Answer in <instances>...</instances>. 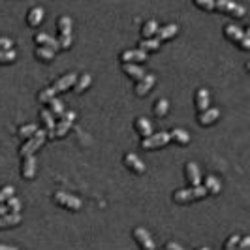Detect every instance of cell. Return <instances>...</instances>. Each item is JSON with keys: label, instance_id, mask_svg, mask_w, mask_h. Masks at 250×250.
I'll list each match as a JSON object with an SVG mask.
<instances>
[{"label": "cell", "instance_id": "cell-35", "mask_svg": "<svg viewBox=\"0 0 250 250\" xmlns=\"http://www.w3.org/2000/svg\"><path fill=\"white\" fill-rule=\"evenodd\" d=\"M15 57H17V53H15V51H13V49L0 51V64L13 62V61H15Z\"/></svg>", "mask_w": 250, "mask_h": 250}, {"label": "cell", "instance_id": "cell-30", "mask_svg": "<svg viewBox=\"0 0 250 250\" xmlns=\"http://www.w3.org/2000/svg\"><path fill=\"white\" fill-rule=\"evenodd\" d=\"M36 57L40 61H45V62H49L55 59V51L47 49V47H38L36 49Z\"/></svg>", "mask_w": 250, "mask_h": 250}, {"label": "cell", "instance_id": "cell-33", "mask_svg": "<svg viewBox=\"0 0 250 250\" xmlns=\"http://www.w3.org/2000/svg\"><path fill=\"white\" fill-rule=\"evenodd\" d=\"M90 81H92V77L88 74L81 75V79L75 83V92H83L85 88H88V85H90Z\"/></svg>", "mask_w": 250, "mask_h": 250}, {"label": "cell", "instance_id": "cell-32", "mask_svg": "<svg viewBox=\"0 0 250 250\" xmlns=\"http://www.w3.org/2000/svg\"><path fill=\"white\" fill-rule=\"evenodd\" d=\"M38 132V126L36 125H23L19 126V136H23V138H32L34 134Z\"/></svg>", "mask_w": 250, "mask_h": 250}, {"label": "cell", "instance_id": "cell-45", "mask_svg": "<svg viewBox=\"0 0 250 250\" xmlns=\"http://www.w3.org/2000/svg\"><path fill=\"white\" fill-rule=\"evenodd\" d=\"M8 213V209H6V205H0V216H4V214Z\"/></svg>", "mask_w": 250, "mask_h": 250}, {"label": "cell", "instance_id": "cell-3", "mask_svg": "<svg viewBox=\"0 0 250 250\" xmlns=\"http://www.w3.org/2000/svg\"><path fill=\"white\" fill-rule=\"evenodd\" d=\"M59 28H61V38H59V45L62 49H70L72 45V19L62 15L59 21Z\"/></svg>", "mask_w": 250, "mask_h": 250}, {"label": "cell", "instance_id": "cell-34", "mask_svg": "<svg viewBox=\"0 0 250 250\" xmlns=\"http://www.w3.org/2000/svg\"><path fill=\"white\" fill-rule=\"evenodd\" d=\"M6 209L12 214H19V211H21V201L17 200V198H10V200L6 201Z\"/></svg>", "mask_w": 250, "mask_h": 250}, {"label": "cell", "instance_id": "cell-4", "mask_svg": "<svg viewBox=\"0 0 250 250\" xmlns=\"http://www.w3.org/2000/svg\"><path fill=\"white\" fill-rule=\"evenodd\" d=\"M167 141H169V134L167 132H158V134H150L149 138L143 139L141 141V147L145 150H152V149H158V147H164Z\"/></svg>", "mask_w": 250, "mask_h": 250}, {"label": "cell", "instance_id": "cell-47", "mask_svg": "<svg viewBox=\"0 0 250 250\" xmlns=\"http://www.w3.org/2000/svg\"><path fill=\"white\" fill-rule=\"evenodd\" d=\"M154 250H156V249H154Z\"/></svg>", "mask_w": 250, "mask_h": 250}, {"label": "cell", "instance_id": "cell-7", "mask_svg": "<svg viewBox=\"0 0 250 250\" xmlns=\"http://www.w3.org/2000/svg\"><path fill=\"white\" fill-rule=\"evenodd\" d=\"M214 8H218L220 12L231 13V15H235V17H243V15L247 13L245 6L235 4V2H231V0H218V2H214Z\"/></svg>", "mask_w": 250, "mask_h": 250}, {"label": "cell", "instance_id": "cell-10", "mask_svg": "<svg viewBox=\"0 0 250 250\" xmlns=\"http://www.w3.org/2000/svg\"><path fill=\"white\" fill-rule=\"evenodd\" d=\"M121 59L125 61V64L141 62V61H147V53L141 49H126L121 53Z\"/></svg>", "mask_w": 250, "mask_h": 250}, {"label": "cell", "instance_id": "cell-28", "mask_svg": "<svg viewBox=\"0 0 250 250\" xmlns=\"http://www.w3.org/2000/svg\"><path fill=\"white\" fill-rule=\"evenodd\" d=\"M158 47H160V42L156 38H149V40H141L139 42V49L145 51V53L147 51H156Z\"/></svg>", "mask_w": 250, "mask_h": 250}, {"label": "cell", "instance_id": "cell-8", "mask_svg": "<svg viewBox=\"0 0 250 250\" xmlns=\"http://www.w3.org/2000/svg\"><path fill=\"white\" fill-rule=\"evenodd\" d=\"M134 237L139 243V247L143 250H154V241L150 239L149 231L145 228H136L134 229Z\"/></svg>", "mask_w": 250, "mask_h": 250}, {"label": "cell", "instance_id": "cell-39", "mask_svg": "<svg viewBox=\"0 0 250 250\" xmlns=\"http://www.w3.org/2000/svg\"><path fill=\"white\" fill-rule=\"evenodd\" d=\"M241 47L245 51L250 49V28H247L245 32H243V38H241Z\"/></svg>", "mask_w": 250, "mask_h": 250}, {"label": "cell", "instance_id": "cell-46", "mask_svg": "<svg viewBox=\"0 0 250 250\" xmlns=\"http://www.w3.org/2000/svg\"><path fill=\"white\" fill-rule=\"evenodd\" d=\"M198 250H209V247H201V249H198Z\"/></svg>", "mask_w": 250, "mask_h": 250}, {"label": "cell", "instance_id": "cell-43", "mask_svg": "<svg viewBox=\"0 0 250 250\" xmlns=\"http://www.w3.org/2000/svg\"><path fill=\"white\" fill-rule=\"evenodd\" d=\"M166 250H185V249H183L181 245H177L175 241H169V243H167V247H166Z\"/></svg>", "mask_w": 250, "mask_h": 250}, {"label": "cell", "instance_id": "cell-5", "mask_svg": "<svg viewBox=\"0 0 250 250\" xmlns=\"http://www.w3.org/2000/svg\"><path fill=\"white\" fill-rule=\"evenodd\" d=\"M53 200L57 201L59 205H62V207H66V209H70V211H79V209H81V205H83L79 198L70 196V194H66V192H55Z\"/></svg>", "mask_w": 250, "mask_h": 250}, {"label": "cell", "instance_id": "cell-9", "mask_svg": "<svg viewBox=\"0 0 250 250\" xmlns=\"http://www.w3.org/2000/svg\"><path fill=\"white\" fill-rule=\"evenodd\" d=\"M34 42H36V43H40L42 47H47V49L55 51V53L61 49L59 40H55V38L49 36V34H43V32H38V34H34Z\"/></svg>", "mask_w": 250, "mask_h": 250}, {"label": "cell", "instance_id": "cell-6", "mask_svg": "<svg viewBox=\"0 0 250 250\" xmlns=\"http://www.w3.org/2000/svg\"><path fill=\"white\" fill-rule=\"evenodd\" d=\"M74 119H75V113L74 111L64 113L62 117H61V121L55 125V130H53V138H62L64 134L70 130V126L74 125Z\"/></svg>", "mask_w": 250, "mask_h": 250}, {"label": "cell", "instance_id": "cell-24", "mask_svg": "<svg viewBox=\"0 0 250 250\" xmlns=\"http://www.w3.org/2000/svg\"><path fill=\"white\" fill-rule=\"evenodd\" d=\"M203 188H205L209 194H220L222 185H220V181H218L214 175H207V177H205V187H203Z\"/></svg>", "mask_w": 250, "mask_h": 250}, {"label": "cell", "instance_id": "cell-14", "mask_svg": "<svg viewBox=\"0 0 250 250\" xmlns=\"http://www.w3.org/2000/svg\"><path fill=\"white\" fill-rule=\"evenodd\" d=\"M125 164L132 169V171H136V173H143L145 171V164L139 160L138 156L134 154V152H126L125 154Z\"/></svg>", "mask_w": 250, "mask_h": 250}, {"label": "cell", "instance_id": "cell-26", "mask_svg": "<svg viewBox=\"0 0 250 250\" xmlns=\"http://www.w3.org/2000/svg\"><path fill=\"white\" fill-rule=\"evenodd\" d=\"M21 222V214H12L6 213L4 216H0V228H8V226H15Z\"/></svg>", "mask_w": 250, "mask_h": 250}, {"label": "cell", "instance_id": "cell-2", "mask_svg": "<svg viewBox=\"0 0 250 250\" xmlns=\"http://www.w3.org/2000/svg\"><path fill=\"white\" fill-rule=\"evenodd\" d=\"M45 139H47L45 130H40V132H36L32 138L26 139L25 145L21 147V150H19V152H21V156H23V158H26V156H32V154H34V152H36V150L43 145V141H45Z\"/></svg>", "mask_w": 250, "mask_h": 250}, {"label": "cell", "instance_id": "cell-11", "mask_svg": "<svg viewBox=\"0 0 250 250\" xmlns=\"http://www.w3.org/2000/svg\"><path fill=\"white\" fill-rule=\"evenodd\" d=\"M75 79H77L75 74H66V75H62L61 79H57V81L51 85V88H53L55 92H64V90H68L72 85H75Z\"/></svg>", "mask_w": 250, "mask_h": 250}, {"label": "cell", "instance_id": "cell-18", "mask_svg": "<svg viewBox=\"0 0 250 250\" xmlns=\"http://www.w3.org/2000/svg\"><path fill=\"white\" fill-rule=\"evenodd\" d=\"M136 130H138L139 134L143 136V139H145L152 134V125H150L149 119H145V117H138V119H136Z\"/></svg>", "mask_w": 250, "mask_h": 250}, {"label": "cell", "instance_id": "cell-20", "mask_svg": "<svg viewBox=\"0 0 250 250\" xmlns=\"http://www.w3.org/2000/svg\"><path fill=\"white\" fill-rule=\"evenodd\" d=\"M177 32H179V26L171 23V25H166V26H162V28H158L154 36H156V40L160 42V40H167V38H173L177 34Z\"/></svg>", "mask_w": 250, "mask_h": 250}, {"label": "cell", "instance_id": "cell-13", "mask_svg": "<svg viewBox=\"0 0 250 250\" xmlns=\"http://www.w3.org/2000/svg\"><path fill=\"white\" fill-rule=\"evenodd\" d=\"M21 175L25 179H32L36 175V156H26L23 158V167H21Z\"/></svg>", "mask_w": 250, "mask_h": 250}, {"label": "cell", "instance_id": "cell-27", "mask_svg": "<svg viewBox=\"0 0 250 250\" xmlns=\"http://www.w3.org/2000/svg\"><path fill=\"white\" fill-rule=\"evenodd\" d=\"M156 30H158V23H156L154 19L147 21V23L143 25V28H141V32H143V40H149L150 36H154V34H156Z\"/></svg>", "mask_w": 250, "mask_h": 250}, {"label": "cell", "instance_id": "cell-16", "mask_svg": "<svg viewBox=\"0 0 250 250\" xmlns=\"http://www.w3.org/2000/svg\"><path fill=\"white\" fill-rule=\"evenodd\" d=\"M154 83H156V77H154L152 74H147L138 83V87H136V94H138V96H145L150 88H152V85H154Z\"/></svg>", "mask_w": 250, "mask_h": 250}, {"label": "cell", "instance_id": "cell-38", "mask_svg": "<svg viewBox=\"0 0 250 250\" xmlns=\"http://www.w3.org/2000/svg\"><path fill=\"white\" fill-rule=\"evenodd\" d=\"M239 235L235 233V235H229L228 237V241H226V247L224 250H237V245H239Z\"/></svg>", "mask_w": 250, "mask_h": 250}, {"label": "cell", "instance_id": "cell-36", "mask_svg": "<svg viewBox=\"0 0 250 250\" xmlns=\"http://www.w3.org/2000/svg\"><path fill=\"white\" fill-rule=\"evenodd\" d=\"M55 94H57V92H55L51 87L43 88V90L40 92V102H42V104H47V102H51L53 98H55Z\"/></svg>", "mask_w": 250, "mask_h": 250}, {"label": "cell", "instance_id": "cell-37", "mask_svg": "<svg viewBox=\"0 0 250 250\" xmlns=\"http://www.w3.org/2000/svg\"><path fill=\"white\" fill-rule=\"evenodd\" d=\"M10 198H13V187H12V185L0 188V203H6Z\"/></svg>", "mask_w": 250, "mask_h": 250}, {"label": "cell", "instance_id": "cell-19", "mask_svg": "<svg viewBox=\"0 0 250 250\" xmlns=\"http://www.w3.org/2000/svg\"><path fill=\"white\" fill-rule=\"evenodd\" d=\"M123 72L128 74L130 77H134V79H139V81L147 75L145 74V70H143L141 66H138V64H123Z\"/></svg>", "mask_w": 250, "mask_h": 250}, {"label": "cell", "instance_id": "cell-25", "mask_svg": "<svg viewBox=\"0 0 250 250\" xmlns=\"http://www.w3.org/2000/svg\"><path fill=\"white\" fill-rule=\"evenodd\" d=\"M224 34L231 42H241V38H243V30L239 28L237 25H233V23H228V25L224 26Z\"/></svg>", "mask_w": 250, "mask_h": 250}, {"label": "cell", "instance_id": "cell-41", "mask_svg": "<svg viewBox=\"0 0 250 250\" xmlns=\"http://www.w3.org/2000/svg\"><path fill=\"white\" fill-rule=\"evenodd\" d=\"M12 45H13V42L10 38H0V51L12 49Z\"/></svg>", "mask_w": 250, "mask_h": 250}, {"label": "cell", "instance_id": "cell-17", "mask_svg": "<svg viewBox=\"0 0 250 250\" xmlns=\"http://www.w3.org/2000/svg\"><path fill=\"white\" fill-rule=\"evenodd\" d=\"M196 107L200 109V113L209 109V90L207 88H198V92H196Z\"/></svg>", "mask_w": 250, "mask_h": 250}, {"label": "cell", "instance_id": "cell-29", "mask_svg": "<svg viewBox=\"0 0 250 250\" xmlns=\"http://www.w3.org/2000/svg\"><path fill=\"white\" fill-rule=\"evenodd\" d=\"M49 105H51V115H53V117H62L64 113V104L61 100H57V98H53V100L49 102Z\"/></svg>", "mask_w": 250, "mask_h": 250}, {"label": "cell", "instance_id": "cell-21", "mask_svg": "<svg viewBox=\"0 0 250 250\" xmlns=\"http://www.w3.org/2000/svg\"><path fill=\"white\" fill-rule=\"evenodd\" d=\"M40 117H42V121H43V125H45V134H47V138H53V130H55V117L51 115L49 109H42L40 111Z\"/></svg>", "mask_w": 250, "mask_h": 250}, {"label": "cell", "instance_id": "cell-15", "mask_svg": "<svg viewBox=\"0 0 250 250\" xmlns=\"http://www.w3.org/2000/svg\"><path fill=\"white\" fill-rule=\"evenodd\" d=\"M218 117H220V109H216V107H209V109H205V111L200 113L198 121H200V125L209 126V125H213Z\"/></svg>", "mask_w": 250, "mask_h": 250}, {"label": "cell", "instance_id": "cell-22", "mask_svg": "<svg viewBox=\"0 0 250 250\" xmlns=\"http://www.w3.org/2000/svg\"><path fill=\"white\" fill-rule=\"evenodd\" d=\"M167 134H169V139L177 141L179 145H187L188 141H190V134H188L187 130H183V128H173V130L167 132Z\"/></svg>", "mask_w": 250, "mask_h": 250}, {"label": "cell", "instance_id": "cell-42", "mask_svg": "<svg viewBox=\"0 0 250 250\" xmlns=\"http://www.w3.org/2000/svg\"><path fill=\"white\" fill-rule=\"evenodd\" d=\"M239 243H241V247H239V250H249L250 237H243V239H239Z\"/></svg>", "mask_w": 250, "mask_h": 250}, {"label": "cell", "instance_id": "cell-40", "mask_svg": "<svg viewBox=\"0 0 250 250\" xmlns=\"http://www.w3.org/2000/svg\"><path fill=\"white\" fill-rule=\"evenodd\" d=\"M196 6L201 8V10H213L214 2L213 0H196Z\"/></svg>", "mask_w": 250, "mask_h": 250}, {"label": "cell", "instance_id": "cell-23", "mask_svg": "<svg viewBox=\"0 0 250 250\" xmlns=\"http://www.w3.org/2000/svg\"><path fill=\"white\" fill-rule=\"evenodd\" d=\"M28 25L30 26H38L42 21H43V8H40V6H34L30 12H28Z\"/></svg>", "mask_w": 250, "mask_h": 250}, {"label": "cell", "instance_id": "cell-1", "mask_svg": "<svg viewBox=\"0 0 250 250\" xmlns=\"http://www.w3.org/2000/svg\"><path fill=\"white\" fill-rule=\"evenodd\" d=\"M207 196V190L201 187H192V188H185V190H177L173 194V200L177 203H190V201H196L201 200Z\"/></svg>", "mask_w": 250, "mask_h": 250}, {"label": "cell", "instance_id": "cell-12", "mask_svg": "<svg viewBox=\"0 0 250 250\" xmlns=\"http://www.w3.org/2000/svg\"><path fill=\"white\" fill-rule=\"evenodd\" d=\"M187 179L192 187H200L201 185V175H200V167L196 162H188L187 164Z\"/></svg>", "mask_w": 250, "mask_h": 250}, {"label": "cell", "instance_id": "cell-44", "mask_svg": "<svg viewBox=\"0 0 250 250\" xmlns=\"http://www.w3.org/2000/svg\"><path fill=\"white\" fill-rule=\"evenodd\" d=\"M0 250H19V249H15V247H8V245H0Z\"/></svg>", "mask_w": 250, "mask_h": 250}, {"label": "cell", "instance_id": "cell-31", "mask_svg": "<svg viewBox=\"0 0 250 250\" xmlns=\"http://www.w3.org/2000/svg\"><path fill=\"white\" fill-rule=\"evenodd\" d=\"M167 109H169V104H167L166 98H162V100H158L154 104V115L156 117H164L167 113Z\"/></svg>", "mask_w": 250, "mask_h": 250}]
</instances>
